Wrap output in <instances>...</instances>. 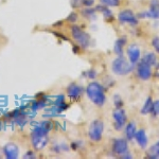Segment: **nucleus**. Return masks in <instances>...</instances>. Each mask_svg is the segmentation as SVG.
I'll return each mask as SVG.
<instances>
[{"label":"nucleus","mask_w":159,"mask_h":159,"mask_svg":"<svg viewBox=\"0 0 159 159\" xmlns=\"http://www.w3.org/2000/svg\"><path fill=\"white\" fill-rule=\"evenodd\" d=\"M32 144L33 148L35 150H43L47 147L48 144V138L47 135H39V134H34L32 135Z\"/></svg>","instance_id":"9"},{"label":"nucleus","mask_w":159,"mask_h":159,"mask_svg":"<svg viewBox=\"0 0 159 159\" xmlns=\"http://www.w3.org/2000/svg\"><path fill=\"white\" fill-rule=\"evenodd\" d=\"M68 20H69V21H71V22L76 21V20H78V15H76L75 13H72V14H70L68 16Z\"/></svg>","instance_id":"26"},{"label":"nucleus","mask_w":159,"mask_h":159,"mask_svg":"<svg viewBox=\"0 0 159 159\" xmlns=\"http://www.w3.org/2000/svg\"><path fill=\"white\" fill-rule=\"evenodd\" d=\"M3 153L7 158L15 159V158L18 157L19 151H18V148H17L16 144H14V143H7L3 148Z\"/></svg>","instance_id":"11"},{"label":"nucleus","mask_w":159,"mask_h":159,"mask_svg":"<svg viewBox=\"0 0 159 159\" xmlns=\"http://www.w3.org/2000/svg\"><path fill=\"white\" fill-rule=\"evenodd\" d=\"M135 138H136V141L138 142V144L140 145V148H145L148 145V137H147V134L143 129H139L138 132H136L135 134Z\"/></svg>","instance_id":"15"},{"label":"nucleus","mask_w":159,"mask_h":159,"mask_svg":"<svg viewBox=\"0 0 159 159\" xmlns=\"http://www.w3.org/2000/svg\"><path fill=\"white\" fill-rule=\"evenodd\" d=\"M52 127V124L49 121H43V122H39L35 125L34 129H33V133L34 134H39V135H47L49 133V130Z\"/></svg>","instance_id":"12"},{"label":"nucleus","mask_w":159,"mask_h":159,"mask_svg":"<svg viewBox=\"0 0 159 159\" xmlns=\"http://www.w3.org/2000/svg\"><path fill=\"white\" fill-rule=\"evenodd\" d=\"M140 17L144 18L159 19V0H152L148 11H145L140 14Z\"/></svg>","instance_id":"7"},{"label":"nucleus","mask_w":159,"mask_h":159,"mask_svg":"<svg viewBox=\"0 0 159 159\" xmlns=\"http://www.w3.org/2000/svg\"><path fill=\"white\" fill-rule=\"evenodd\" d=\"M83 92V88L81 86L76 85V84H71L67 89V93L68 97L71 99H78L80 98V96Z\"/></svg>","instance_id":"14"},{"label":"nucleus","mask_w":159,"mask_h":159,"mask_svg":"<svg viewBox=\"0 0 159 159\" xmlns=\"http://www.w3.org/2000/svg\"><path fill=\"white\" fill-rule=\"evenodd\" d=\"M150 157L154 159H159V141L156 142L155 144L152 145V148H150Z\"/></svg>","instance_id":"19"},{"label":"nucleus","mask_w":159,"mask_h":159,"mask_svg":"<svg viewBox=\"0 0 159 159\" xmlns=\"http://www.w3.org/2000/svg\"><path fill=\"white\" fill-rule=\"evenodd\" d=\"M152 45L154 47V49L156 50V52L159 53V36H155L152 39Z\"/></svg>","instance_id":"24"},{"label":"nucleus","mask_w":159,"mask_h":159,"mask_svg":"<svg viewBox=\"0 0 159 159\" xmlns=\"http://www.w3.org/2000/svg\"><path fill=\"white\" fill-rule=\"evenodd\" d=\"M111 69L117 75H126L133 70V65L123 56H118L116 60L112 61Z\"/></svg>","instance_id":"2"},{"label":"nucleus","mask_w":159,"mask_h":159,"mask_svg":"<svg viewBox=\"0 0 159 159\" xmlns=\"http://www.w3.org/2000/svg\"><path fill=\"white\" fill-rule=\"evenodd\" d=\"M112 117H114V121H115V129L117 130H120L123 129V126L125 125V123L127 121L126 115H125V111L123 109L117 108L112 114Z\"/></svg>","instance_id":"6"},{"label":"nucleus","mask_w":159,"mask_h":159,"mask_svg":"<svg viewBox=\"0 0 159 159\" xmlns=\"http://www.w3.org/2000/svg\"><path fill=\"white\" fill-rule=\"evenodd\" d=\"M93 2H94V0H84L83 4H85L86 7H90L93 4Z\"/></svg>","instance_id":"29"},{"label":"nucleus","mask_w":159,"mask_h":159,"mask_svg":"<svg viewBox=\"0 0 159 159\" xmlns=\"http://www.w3.org/2000/svg\"><path fill=\"white\" fill-rule=\"evenodd\" d=\"M137 73H138V76H139L141 80L148 81V80H150L151 76H152V69H151V66L148 65L144 61H140L137 67Z\"/></svg>","instance_id":"8"},{"label":"nucleus","mask_w":159,"mask_h":159,"mask_svg":"<svg viewBox=\"0 0 159 159\" xmlns=\"http://www.w3.org/2000/svg\"><path fill=\"white\" fill-rule=\"evenodd\" d=\"M103 129H104V124L101 120H94L91 123L90 127H89V138L92 141H99L101 140L102 134H103Z\"/></svg>","instance_id":"4"},{"label":"nucleus","mask_w":159,"mask_h":159,"mask_svg":"<svg viewBox=\"0 0 159 159\" xmlns=\"http://www.w3.org/2000/svg\"><path fill=\"white\" fill-rule=\"evenodd\" d=\"M112 148H114V152L118 155H123L125 152H127V141L124 139L115 140Z\"/></svg>","instance_id":"13"},{"label":"nucleus","mask_w":159,"mask_h":159,"mask_svg":"<svg viewBox=\"0 0 159 159\" xmlns=\"http://www.w3.org/2000/svg\"><path fill=\"white\" fill-rule=\"evenodd\" d=\"M136 124L134 122H130L129 124L126 125V127H125V135H126V138L129 140H133L135 138V134H136Z\"/></svg>","instance_id":"17"},{"label":"nucleus","mask_w":159,"mask_h":159,"mask_svg":"<svg viewBox=\"0 0 159 159\" xmlns=\"http://www.w3.org/2000/svg\"><path fill=\"white\" fill-rule=\"evenodd\" d=\"M118 19L122 24H129L132 25H136L138 24L137 17L130 10H124V11L120 12L119 15H118Z\"/></svg>","instance_id":"5"},{"label":"nucleus","mask_w":159,"mask_h":159,"mask_svg":"<svg viewBox=\"0 0 159 159\" xmlns=\"http://www.w3.org/2000/svg\"><path fill=\"white\" fill-rule=\"evenodd\" d=\"M126 43H127V39H126V37H125V36L120 37L119 39H117V42L115 43L114 50H115V53H116L118 56H122L123 48H124V46L126 45Z\"/></svg>","instance_id":"16"},{"label":"nucleus","mask_w":159,"mask_h":159,"mask_svg":"<svg viewBox=\"0 0 159 159\" xmlns=\"http://www.w3.org/2000/svg\"><path fill=\"white\" fill-rule=\"evenodd\" d=\"M152 104H153V101L151 98H148L147 101L144 102L143 104V107L141 109V114L142 115H147L148 112H151V109H152Z\"/></svg>","instance_id":"20"},{"label":"nucleus","mask_w":159,"mask_h":159,"mask_svg":"<svg viewBox=\"0 0 159 159\" xmlns=\"http://www.w3.org/2000/svg\"><path fill=\"white\" fill-rule=\"evenodd\" d=\"M98 10H100L102 13H103V15H104V18L105 19H107V20H109V19H111L112 18V13L111 11H109L107 7H97Z\"/></svg>","instance_id":"21"},{"label":"nucleus","mask_w":159,"mask_h":159,"mask_svg":"<svg viewBox=\"0 0 159 159\" xmlns=\"http://www.w3.org/2000/svg\"><path fill=\"white\" fill-rule=\"evenodd\" d=\"M71 35H72L73 39L75 40L81 47L87 48L89 46V43H90V37H89V35L87 34L86 32H84L80 27L73 25V27L71 28Z\"/></svg>","instance_id":"3"},{"label":"nucleus","mask_w":159,"mask_h":159,"mask_svg":"<svg viewBox=\"0 0 159 159\" xmlns=\"http://www.w3.org/2000/svg\"><path fill=\"white\" fill-rule=\"evenodd\" d=\"M151 112H152V114H154V115H159V101L153 102Z\"/></svg>","instance_id":"23"},{"label":"nucleus","mask_w":159,"mask_h":159,"mask_svg":"<svg viewBox=\"0 0 159 159\" xmlns=\"http://www.w3.org/2000/svg\"><path fill=\"white\" fill-rule=\"evenodd\" d=\"M86 93L89 100L97 106H103L105 103V93L103 87L97 82H92L86 88Z\"/></svg>","instance_id":"1"},{"label":"nucleus","mask_w":159,"mask_h":159,"mask_svg":"<svg viewBox=\"0 0 159 159\" xmlns=\"http://www.w3.org/2000/svg\"><path fill=\"white\" fill-rule=\"evenodd\" d=\"M100 1L106 7H118L120 3V0H100Z\"/></svg>","instance_id":"22"},{"label":"nucleus","mask_w":159,"mask_h":159,"mask_svg":"<svg viewBox=\"0 0 159 159\" xmlns=\"http://www.w3.org/2000/svg\"><path fill=\"white\" fill-rule=\"evenodd\" d=\"M84 0H72V6L73 7H79L83 3Z\"/></svg>","instance_id":"28"},{"label":"nucleus","mask_w":159,"mask_h":159,"mask_svg":"<svg viewBox=\"0 0 159 159\" xmlns=\"http://www.w3.org/2000/svg\"><path fill=\"white\" fill-rule=\"evenodd\" d=\"M142 61L147 63L148 65L151 66V67H152V66H156V65H157V56H156L155 53L148 52L144 56H143Z\"/></svg>","instance_id":"18"},{"label":"nucleus","mask_w":159,"mask_h":159,"mask_svg":"<svg viewBox=\"0 0 159 159\" xmlns=\"http://www.w3.org/2000/svg\"><path fill=\"white\" fill-rule=\"evenodd\" d=\"M115 104H116L117 108H119L120 106L122 105V102H121V99H120V97L118 96V94H115Z\"/></svg>","instance_id":"25"},{"label":"nucleus","mask_w":159,"mask_h":159,"mask_svg":"<svg viewBox=\"0 0 159 159\" xmlns=\"http://www.w3.org/2000/svg\"><path fill=\"white\" fill-rule=\"evenodd\" d=\"M35 156H34V154H33L32 152H29V153H27V155L25 156V158H34Z\"/></svg>","instance_id":"30"},{"label":"nucleus","mask_w":159,"mask_h":159,"mask_svg":"<svg viewBox=\"0 0 159 159\" xmlns=\"http://www.w3.org/2000/svg\"><path fill=\"white\" fill-rule=\"evenodd\" d=\"M140 49L137 45H130L129 48H127V55H129V61L132 65H135V64L138 63L140 58Z\"/></svg>","instance_id":"10"},{"label":"nucleus","mask_w":159,"mask_h":159,"mask_svg":"<svg viewBox=\"0 0 159 159\" xmlns=\"http://www.w3.org/2000/svg\"><path fill=\"white\" fill-rule=\"evenodd\" d=\"M83 14L85 15V16H87V17L93 16V15H94V10H86V11L83 12Z\"/></svg>","instance_id":"27"}]
</instances>
